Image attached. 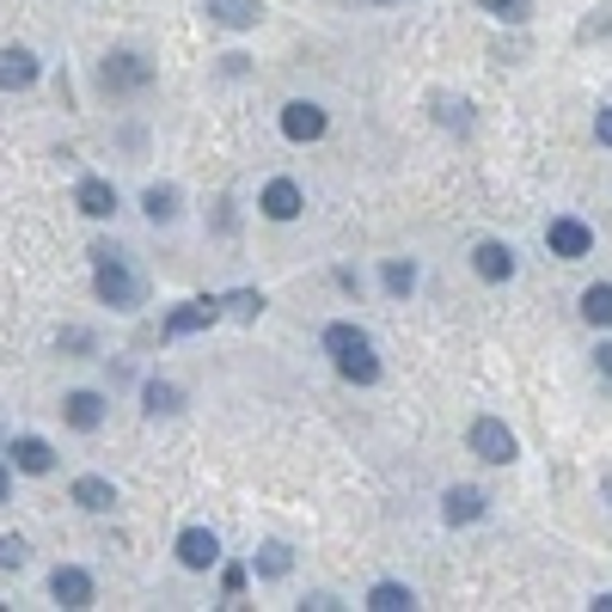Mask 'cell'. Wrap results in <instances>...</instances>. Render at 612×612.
Wrapping results in <instances>:
<instances>
[{
	"label": "cell",
	"instance_id": "22",
	"mask_svg": "<svg viewBox=\"0 0 612 612\" xmlns=\"http://www.w3.org/2000/svg\"><path fill=\"white\" fill-rule=\"evenodd\" d=\"M141 398H148V416H172V411H184V392H178L172 380H148V392H141Z\"/></svg>",
	"mask_w": 612,
	"mask_h": 612
},
{
	"label": "cell",
	"instance_id": "29",
	"mask_svg": "<svg viewBox=\"0 0 612 612\" xmlns=\"http://www.w3.org/2000/svg\"><path fill=\"white\" fill-rule=\"evenodd\" d=\"M221 588H227V600H239V595H245V569L227 564V569H221Z\"/></svg>",
	"mask_w": 612,
	"mask_h": 612
},
{
	"label": "cell",
	"instance_id": "6",
	"mask_svg": "<svg viewBox=\"0 0 612 612\" xmlns=\"http://www.w3.org/2000/svg\"><path fill=\"white\" fill-rule=\"evenodd\" d=\"M325 122H331V117H325L313 98H294V105H282V136H289V141H319Z\"/></svg>",
	"mask_w": 612,
	"mask_h": 612
},
{
	"label": "cell",
	"instance_id": "28",
	"mask_svg": "<svg viewBox=\"0 0 612 612\" xmlns=\"http://www.w3.org/2000/svg\"><path fill=\"white\" fill-rule=\"evenodd\" d=\"M435 117L454 122V129H466V122H472V117H466V105H447V98H435Z\"/></svg>",
	"mask_w": 612,
	"mask_h": 612
},
{
	"label": "cell",
	"instance_id": "31",
	"mask_svg": "<svg viewBox=\"0 0 612 612\" xmlns=\"http://www.w3.org/2000/svg\"><path fill=\"white\" fill-rule=\"evenodd\" d=\"M595 136H600V148H612V105L595 117Z\"/></svg>",
	"mask_w": 612,
	"mask_h": 612
},
{
	"label": "cell",
	"instance_id": "20",
	"mask_svg": "<svg viewBox=\"0 0 612 612\" xmlns=\"http://www.w3.org/2000/svg\"><path fill=\"white\" fill-rule=\"evenodd\" d=\"M141 209H148V221L160 227V221H178V190L172 184H148V197H141Z\"/></svg>",
	"mask_w": 612,
	"mask_h": 612
},
{
	"label": "cell",
	"instance_id": "17",
	"mask_svg": "<svg viewBox=\"0 0 612 612\" xmlns=\"http://www.w3.org/2000/svg\"><path fill=\"white\" fill-rule=\"evenodd\" d=\"M337 374L355 380V386H374V380H380V355H374V343H362V350H350V355H337Z\"/></svg>",
	"mask_w": 612,
	"mask_h": 612
},
{
	"label": "cell",
	"instance_id": "11",
	"mask_svg": "<svg viewBox=\"0 0 612 612\" xmlns=\"http://www.w3.org/2000/svg\"><path fill=\"white\" fill-rule=\"evenodd\" d=\"M202 13L227 31H251L263 19V0H202Z\"/></svg>",
	"mask_w": 612,
	"mask_h": 612
},
{
	"label": "cell",
	"instance_id": "4",
	"mask_svg": "<svg viewBox=\"0 0 612 612\" xmlns=\"http://www.w3.org/2000/svg\"><path fill=\"white\" fill-rule=\"evenodd\" d=\"M545 245H551V258H588V251H595V233L581 227L576 214H557L545 227Z\"/></svg>",
	"mask_w": 612,
	"mask_h": 612
},
{
	"label": "cell",
	"instance_id": "12",
	"mask_svg": "<svg viewBox=\"0 0 612 612\" xmlns=\"http://www.w3.org/2000/svg\"><path fill=\"white\" fill-rule=\"evenodd\" d=\"M44 74V68H37V56H31V49H0V92H25L31 80Z\"/></svg>",
	"mask_w": 612,
	"mask_h": 612
},
{
	"label": "cell",
	"instance_id": "30",
	"mask_svg": "<svg viewBox=\"0 0 612 612\" xmlns=\"http://www.w3.org/2000/svg\"><path fill=\"white\" fill-rule=\"evenodd\" d=\"M61 350H92V331H80V325H68V331H61Z\"/></svg>",
	"mask_w": 612,
	"mask_h": 612
},
{
	"label": "cell",
	"instance_id": "15",
	"mask_svg": "<svg viewBox=\"0 0 612 612\" xmlns=\"http://www.w3.org/2000/svg\"><path fill=\"white\" fill-rule=\"evenodd\" d=\"M258 209L270 214V221H294V214H301V184H294V178H270Z\"/></svg>",
	"mask_w": 612,
	"mask_h": 612
},
{
	"label": "cell",
	"instance_id": "27",
	"mask_svg": "<svg viewBox=\"0 0 612 612\" xmlns=\"http://www.w3.org/2000/svg\"><path fill=\"white\" fill-rule=\"evenodd\" d=\"M484 13H496V19L515 25V19H527V0H484Z\"/></svg>",
	"mask_w": 612,
	"mask_h": 612
},
{
	"label": "cell",
	"instance_id": "8",
	"mask_svg": "<svg viewBox=\"0 0 612 612\" xmlns=\"http://www.w3.org/2000/svg\"><path fill=\"white\" fill-rule=\"evenodd\" d=\"M148 80H153V68L136 56V49H117V56H105V86L136 92V86H148Z\"/></svg>",
	"mask_w": 612,
	"mask_h": 612
},
{
	"label": "cell",
	"instance_id": "2",
	"mask_svg": "<svg viewBox=\"0 0 612 612\" xmlns=\"http://www.w3.org/2000/svg\"><path fill=\"white\" fill-rule=\"evenodd\" d=\"M466 442H472V454H478V459H490V466H508V459L520 454L515 428H508L503 416H478V423H472V435H466Z\"/></svg>",
	"mask_w": 612,
	"mask_h": 612
},
{
	"label": "cell",
	"instance_id": "19",
	"mask_svg": "<svg viewBox=\"0 0 612 612\" xmlns=\"http://www.w3.org/2000/svg\"><path fill=\"white\" fill-rule=\"evenodd\" d=\"M74 503L86 508V515H105V508L117 503V490H110V478H74Z\"/></svg>",
	"mask_w": 612,
	"mask_h": 612
},
{
	"label": "cell",
	"instance_id": "10",
	"mask_svg": "<svg viewBox=\"0 0 612 612\" xmlns=\"http://www.w3.org/2000/svg\"><path fill=\"white\" fill-rule=\"evenodd\" d=\"M74 209L86 214V221H105V214H117V190H110V178H80L74 184Z\"/></svg>",
	"mask_w": 612,
	"mask_h": 612
},
{
	"label": "cell",
	"instance_id": "16",
	"mask_svg": "<svg viewBox=\"0 0 612 612\" xmlns=\"http://www.w3.org/2000/svg\"><path fill=\"white\" fill-rule=\"evenodd\" d=\"M61 416H68L80 435H92V428L105 423V398H98V392H68V398H61Z\"/></svg>",
	"mask_w": 612,
	"mask_h": 612
},
{
	"label": "cell",
	"instance_id": "3",
	"mask_svg": "<svg viewBox=\"0 0 612 612\" xmlns=\"http://www.w3.org/2000/svg\"><path fill=\"white\" fill-rule=\"evenodd\" d=\"M221 313H227V306L214 301V294H197V301H184L178 313H166V325H160V331H166V343H178V337H197V331H209V325L221 319Z\"/></svg>",
	"mask_w": 612,
	"mask_h": 612
},
{
	"label": "cell",
	"instance_id": "33",
	"mask_svg": "<svg viewBox=\"0 0 612 612\" xmlns=\"http://www.w3.org/2000/svg\"><path fill=\"white\" fill-rule=\"evenodd\" d=\"M7 490H13V466L0 459V503H7Z\"/></svg>",
	"mask_w": 612,
	"mask_h": 612
},
{
	"label": "cell",
	"instance_id": "1",
	"mask_svg": "<svg viewBox=\"0 0 612 612\" xmlns=\"http://www.w3.org/2000/svg\"><path fill=\"white\" fill-rule=\"evenodd\" d=\"M92 258H98V275H92V289H98V301H105V306H117V313H136V306L148 301V289H141V275L129 270V258H122V251L98 245Z\"/></svg>",
	"mask_w": 612,
	"mask_h": 612
},
{
	"label": "cell",
	"instance_id": "5",
	"mask_svg": "<svg viewBox=\"0 0 612 612\" xmlns=\"http://www.w3.org/2000/svg\"><path fill=\"white\" fill-rule=\"evenodd\" d=\"M178 564L184 569H214L221 564V539H214L209 527H184L178 533Z\"/></svg>",
	"mask_w": 612,
	"mask_h": 612
},
{
	"label": "cell",
	"instance_id": "18",
	"mask_svg": "<svg viewBox=\"0 0 612 612\" xmlns=\"http://www.w3.org/2000/svg\"><path fill=\"white\" fill-rule=\"evenodd\" d=\"M362 607H374V612H411V607H416V595L404 588V581H374Z\"/></svg>",
	"mask_w": 612,
	"mask_h": 612
},
{
	"label": "cell",
	"instance_id": "24",
	"mask_svg": "<svg viewBox=\"0 0 612 612\" xmlns=\"http://www.w3.org/2000/svg\"><path fill=\"white\" fill-rule=\"evenodd\" d=\"M221 306H227L233 319H258V313H263V294L258 289H239V294H227Z\"/></svg>",
	"mask_w": 612,
	"mask_h": 612
},
{
	"label": "cell",
	"instance_id": "13",
	"mask_svg": "<svg viewBox=\"0 0 612 612\" xmlns=\"http://www.w3.org/2000/svg\"><path fill=\"white\" fill-rule=\"evenodd\" d=\"M472 270L484 275V282H508L515 275V245H503V239H484L472 251Z\"/></svg>",
	"mask_w": 612,
	"mask_h": 612
},
{
	"label": "cell",
	"instance_id": "21",
	"mask_svg": "<svg viewBox=\"0 0 612 612\" xmlns=\"http://www.w3.org/2000/svg\"><path fill=\"white\" fill-rule=\"evenodd\" d=\"M581 319H588V325H612V282L581 289Z\"/></svg>",
	"mask_w": 612,
	"mask_h": 612
},
{
	"label": "cell",
	"instance_id": "26",
	"mask_svg": "<svg viewBox=\"0 0 612 612\" xmlns=\"http://www.w3.org/2000/svg\"><path fill=\"white\" fill-rule=\"evenodd\" d=\"M25 557H31V545L19 533H0V569H25Z\"/></svg>",
	"mask_w": 612,
	"mask_h": 612
},
{
	"label": "cell",
	"instance_id": "9",
	"mask_svg": "<svg viewBox=\"0 0 612 612\" xmlns=\"http://www.w3.org/2000/svg\"><path fill=\"white\" fill-rule=\"evenodd\" d=\"M13 472H31V478H44V472H56V447L44 442V435H19L13 447Z\"/></svg>",
	"mask_w": 612,
	"mask_h": 612
},
{
	"label": "cell",
	"instance_id": "14",
	"mask_svg": "<svg viewBox=\"0 0 612 612\" xmlns=\"http://www.w3.org/2000/svg\"><path fill=\"white\" fill-rule=\"evenodd\" d=\"M484 508H490V496H484V490H472V484H454V490H447V496H442V515H447V527H466V520H478V515H484Z\"/></svg>",
	"mask_w": 612,
	"mask_h": 612
},
{
	"label": "cell",
	"instance_id": "23",
	"mask_svg": "<svg viewBox=\"0 0 612 612\" xmlns=\"http://www.w3.org/2000/svg\"><path fill=\"white\" fill-rule=\"evenodd\" d=\"M251 569H258V576H270V581L289 576V569H294V551L289 545H263L258 557H251Z\"/></svg>",
	"mask_w": 612,
	"mask_h": 612
},
{
	"label": "cell",
	"instance_id": "32",
	"mask_svg": "<svg viewBox=\"0 0 612 612\" xmlns=\"http://www.w3.org/2000/svg\"><path fill=\"white\" fill-rule=\"evenodd\" d=\"M595 367H600V374H607V380H612V343H600V350H595Z\"/></svg>",
	"mask_w": 612,
	"mask_h": 612
},
{
	"label": "cell",
	"instance_id": "7",
	"mask_svg": "<svg viewBox=\"0 0 612 612\" xmlns=\"http://www.w3.org/2000/svg\"><path fill=\"white\" fill-rule=\"evenodd\" d=\"M49 595H56V607H92V595H98V588H92V576L86 569H74V564H61L56 576H49Z\"/></svg>",
	"mask_w": 612,
	"mask_h": 612
},
{
	"label": "cell",
	"instance_id": "25",
	"mask_svg": "<svg viewBox=\"0 0 612 612\" xmlns=\"http://www.w3.org/2000/svg\"><path fill=\"white\" fill-rule=\"evenodd\" d=\"M380 282H386V294H411L416 289V270H411V263H386Z\"/></svg>",
	"mask_w": 612,
	"mask_h": 612
}]
</instances>
